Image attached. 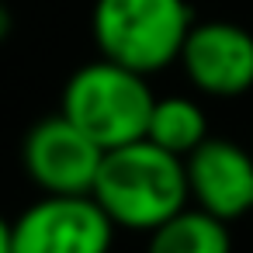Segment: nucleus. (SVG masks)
<instances>
[{
	"instance_id": "nucleus-1",
	"label": "nucleus",
	"mask_w": 253,
	"mask_h": 253,
	"mask_svg": "<svg viewBox=\"0 0 253 253\" xmlns=\"http://www.w3.org/2000/svg\"><path fill=\"white\" fill-rule=\"evenodd\" d=\"M90 198L101 205L115 229L153 232L184 205H191L184 160L156 149L146 139L108 149L97 167Z\"/></svg>"
},
{
	"instance_id": "nucleus-2",
	"label": "nucleus",
	"mask_w": 253,
	"mask_h": 253,
	"mask_svg": "<svg viewBox=\"0 0 253 253\" xmlns=\"http://www.w3.org/2000/svg\"><path fill=\"white\" fill-rule=\"evenodd\" d=\"M191 25L187 0H94L90 14L101 59L142 77L177 63Z\"/></svg>"
},
{
	"instance_id": "nucleus-4",
	"label": "nucleus",
	"mask_w": 253,
	"mask_h": 253,
	"mask_svg": "<svg viewBox=\"0 0 253 253\" xmlns=\"http://www.w3.org/2000/svg\"><path fill=\"white\" fill-rule=\"evenodd\" d=\"M115 225L90 194H42L11 222L14 253H111Z\"/></svg>"
},
{
	"instance_id": "nucleus-5",
	"label": "nucleus",
	"mask_w": 253,
	"mask_h": 253,
	"mask_svg": "<svg viewBox=\"0 0 253 253\" xmlns=\"http://www.w3.org/2000/svg\"><path fill=\"white\" fill-rule=\"evenodd\" d=\"M104 149L63 111L39 118L21 139V167L42 194H90Z\"/></svg>"
},
{
	"instance_id": "nucleus-12",
	"label": "nucleus",
	"mask_w": 253,
	"mask_h": 253,
	"mask_svg": "<svg viewBox=\"0 0 253 253\" xmlns=\"http://www.w3.org/2000/svg\"><path fill=\"white\" fill-rule=\"evenodd\" d=\"M250 149H253V146H250Z\"/></svg>"
},
{
	"instance_id": "nucleus-9",
	"label": "nucleus",
	"mask_w": 253,
	"mask_h": 253,
	"mask_svg": "<svg viewBox=\"0 0 253 253\" xmlns=\"http://www.w3.org/2000/svg\"><path fill=\"white\" fill-rule=\"evenodd\" d=\"M146 236V253H232L229 225L194 205H184Z\"/></svg>"
},
{
	"instance_id": "nucleus-11",
	"label": "nucleus",
	"mask_w": 253,
	"mask_h": 253,
	"mask_svg": "<svg viewBox=\"0 0 253 253\" xmlns=\"http://www.w3.org/2000/svg\"><path fill=\"white\" fill-rule=\"evenodd\" d=\"M0 253H14L11 250V222L0 215Z\"/></svg>"
},
{
	"instance_id": "nucleus-10",
	"label": "nucleus",
	"mask_w": 253,
	"mask_h": 253,
	"mask_svg": "<svg viewBox=\"0 0 253 253\" xmlns=\"http://www.w3.org/2000/svg\"><path fill=\"white\" fill-rule=\"evenodd\" d=\"M11 32H14V14L7 7V0H0V45L11 39Z\"/></svg>"
},
{
	"instance_id": "nucleus-6",
	"label": "nucleus",
	"mask_w": 253,
	"mask_h": 253,
	"mask_svg": "<svg viewBox=\"0 0 253 253\" xmlns=\"http://www.w3.org/2000/svg\"><path fill=\"white\" fill-rule=\"evenodd\" d=\"M177 63L198 94L243 97L253 90V32L236 21H194Z\"/></svg>"
},
{
	"instance_id": "nucleus-7",
	"label": "nucleus",
	"mask_w": 253,
	"mask_h": 253,
	"mask_svg": "<svg viewBox=\"0 0 253 253\" xmlns=\"http://www.w3.org/2000/svg\"><path fill=\"white\" fill-rule=\"evenodd\" d=\"M187 201L225 225L253 211V149L225 135H208L187 160Z\"/></svg>"
},
{
	"instance_id": "nucleus-8",
	"label": "nucleus",
	"mask_w": 253,
	"mask_h": 253,
	"mask_svg": "<svg viewBox=\"0 0 253 253\" xmlns=\"http://www.w3.org/2000/svg\"><path fill=\"white\" fill-rule=\"evenodd\" d=\"M208 135L211 132H208L205 108L187 94H167V97L153 101V111H149L142 139L153 142L156 149L177 156V160H187Z\"/></svg>"
},
{
	"instance_id": "nucleus-3",
	"label": "nucleus",
	"mask_w": 253,
	"mask_h": 253,
	"mask_svg": "<svg viewBox=\"0 0 253 253\" xmlns=\"http://www.w3.org/2000/svg\"><path fill=\"white\" fill-rule=\"evenodd\" d=\"M153 101L156 94L149 90L142 73H132L108 59H94L73 70L63 87L59 111L108 153L146 135Z\"/></svg>"
}]
</instances>
